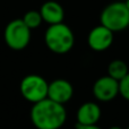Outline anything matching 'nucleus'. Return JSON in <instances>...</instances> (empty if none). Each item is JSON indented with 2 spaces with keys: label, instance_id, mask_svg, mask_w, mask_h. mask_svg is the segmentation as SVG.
Returning <instances> with one entry per match:
<instances>
[{
  "label": "nucleus",
  "instance_id": "1",
  "mask_svg": "<svg viewBox=\"0 0 129 129\" xmlns=\"http://www.w3.org/2000/svg\"><path fill=\"white\" fill-rule=\"evenodd\" d=\"M29 116L32 123L38 129H58L67 120L64 104L49 98L33 103Z\"/></svg>",
  "mask_w": 129,
  "mask_h": 129
},
{
  "label": "nucleus",
  "instance_id": "2",
  "mask_svg": "<svg viewBox=\"0 0 129 129\" xmlns=\"http://www.w3.org/2000/svg\"><path fill=\"white\" fill-rule=\"evenodd\" d=\"M44 41L49 50L54 53L63 54L73 49L75 36L70 27L61 22L48 27L44 34Z\"/></svg>",
  "mask_w": 129,
  "mask_h": 129
},
{
  "label": "nucleus",
  "instance_id": "3",
  "mask_svg": "<svg viewBox=\"0 0 129 129\" xmlns=\"http://www.w3.org/2000/svg\"><path fill=\"white\" fill-rule=\"evenodd\" d=\"M101 24L112 32H120L129 26V9L125 1H116L108 5L100 16Z\"/></svg>",
  "mask_w": 129,
  "mask_h": 129
},
{
  "label": "nucleus",
  "instance_id": "4",
  "mask_svg": "<svg viewBox=\"0 0 129 129\" xmlns=\"http://www.w3.org/2000/svg\"><path fill=\"white\" fill-rule=\"evenodd\" d=\"M4 36L8 48L19 51L28 45L31 41V28L23 19H14L6 26Z\"/></svg>",
  "mask_w": 129,
  "mask_h": 129
},
{
  "label": "nucleus",
  "instance_id": "5",
  "mask_svg": "<svg viewBox=\"0 0 129 129\" xmlns=\"http://www.w3.org/2000/svg\"><path fill=\"white\" fill-rule=\"evenodd\" d=\"M49 83L40 75L31 74L25 76L19 84V91L23 98L31 103H36L48 98Z\"/></svg>",
  "mask_w": 129,
  "mask_h": 129
},
{
  "label": "nucleus",
  "instance_id": "6",
  "mask_svg": "<svg viewBox=\"0 0 129 129\" xmlns=\"http://www.w3.org/2000/svg\"><path fill=\"white\" fill-rule=\"evenodd\" d=\"M76 128L98 129V122L101 118V108L94 102H86L77 110Z\"/></svg>",
  "mask_w": 129,
  "mask_h": 129
},
{
  "label": "nucleus",
  "instance_id": "7",
  "mask_svg": "<svg viewBox=\"0 0 129 129\" xmlns=\"http://www.w3.org/2000/svg\"><path fill=\"white\" fill-rule=\"evenodd\" d=\"M93 94L101 102H109L119 94V80L107 75L99 78L93 85Z\"/></svg>",
  "mask_w": 129,
  "mask_h": 129
},
{
  "label": "nucleus",
  "instance_id": "8",
  "mask_svg": "<svg viewBox=\"0 0 129 129\" xmlns=\"http://www.w3.org/2000/svg\"><path fill=\"white\" fill-rule=\"evenodd\" d=\"M112 42H113V32L102 24L94 27L87 36L88 47L94 51H104L111 47Z\"/></svg>",
  "mask_w": 129,
  "mask_h": 129
},
{
  "label": "nucleus",
  "instance_id": "9",
  "mask_svg": "<svg viewBox=\"0 0 129 129\" xmlns=\"http://www.w3.org/2000/svg\"><path fill=\"white\" fill-rule=\"evenodd\" d=\"M74 95V87L66 79H54L49 83L48 98L61 104H66Z\"/></svg>",
  "mask_w": 129,
  "mask_h": 129
},
{
  "label": "nucleus",
  "instance_id": "10",
  "mask_svg": "<svg viewBox=\"0 0 129 129\" xmlns=\"http://www.w3.org/2000/svg\"><path fill=\"white\" fill-rule=\"evenodd\" d=\"M41 16H42L43 22L48 23L49 25L58 24L63 20L64 11L63 8L59 2L56 1H47L42 5L40 9Z\"/></svg>",
  "mask_w": 129,
  "mask_h": 129
},
{
  "label": "nucleus",
  "instance_id": "11",
  "mask_svg": "<svg viewBox=\"0 0 129 129\" xmlns=\"http://www.w3.org/2000/svg\"><path fill=\"white\" fill-rule=\"evenodd\" d=\"M128 73L129 69L127 63L122 60H119V59L111 61L108 66V75L117 80H121Z\"/></svg>",
  "mask_w": 129,
  "mask_h": 129
},
{
  "label": "nucleus",
  "instance_id": "12",
  "mask_svg": "<svg viewBox=\"0 0 129 129\" xmlns=\"http://www.w3.org/2000/svg\"><path fill=\"white\" fill-rule=\"evenodd\" d=\"M22 19L24 20V23L31 29L39 27L41 24H42V22H43L42 16H41V13H40V11H36V10H29V11H27Z\"/></svg>",
  "mask_w": 129,
  "mask_h": 129
},
{
  "label": "nucleus",
  "instance_id": "13",
  "mask_svg": "<svg viewBox=\"0 0 129 129\" xmlns=\"http://www.w3.org/2000/svg\"><path fill=\"white\" fill-rule=\"evenodd\" d=\"M119 94L125 100L129 101V73L121 80H119Z\"/></svg>",
  "mask_w": 129,
  "mask_h": 129
},
{
  "label": "nucleus",
  "instance_id": "14",
  "mask_svg": "<svg viewBox=\"0 0 129 129\" xmlns=\"http://www.w3.org/2000/svg\"><path fill=\"white\" fill-rule=\"evenodd\" d=\"M125 4H126V6H127V7H128V9H129V0H126Z\"/></svg>",
  "mask_w": 129,
  "mask_h": 129
},
{
  "label": "nucleus",
  "instance_id": "15",
  "mask_svg": "<svg viewBox=\"0 0 129 129\" xmlns=\"http://www.w3.org/2000/svg\"><path fill=\"white\" fill-rule=\"evenodd\" d=\"M119 1H126V0H119Z\"/></svg>",
  "mask_w": 129,
  "mask_h": 129
},
{
  "label": "nucleus",
  "instance_id": "16",
  "mask_svg": "<svg viewBox=\"0 0 129 129\" xmlns=\"http://www.w3.org/2000/svg\"><path fill=\"white\" fill-rule=\"evenodd\" d=\"M128 128H129V127H128Z\"/></svg>",
  "mask_w": 129,
  "mask_h": 129
}]
</instances>
